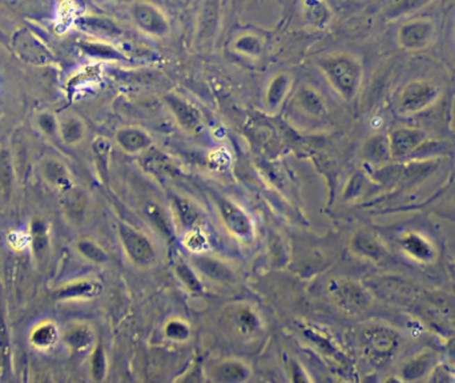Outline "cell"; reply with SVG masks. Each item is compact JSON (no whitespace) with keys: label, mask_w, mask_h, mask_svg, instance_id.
I'll use <instances>...</instances> for the list:
<instances>
[{"label":"cell","mask_w":455,"mask_h":383,"mask_svg":"<svg viewBox=\"0 0 455 383\" xmlns=\"http://www.w3.org/2000/svg\"><path fill=\"white\" fill-rule=\"evenodd\" d=\"M322 71L333 86V88L344 97H353L361 83V67L349 55H337L322 63Z\"/></svg>","instance_id":"6da1fadb"},{"label":"cell","mask_w":455,"mask_h":383,"mask_svg":"<svg viewBox=\"0 0 455 383\" xmlns=\"http://www.w3.org/2000/svg\"><path fill=\"white\" fill-rule=\"evenodd\" d=\"M438 96V88L436 84L417 80L406 84L398 97V111L404 115H413L424 111L436 102Z\"/></svg>","instance_id":"7a4b0ae2"},{"label":"cell","mask_w":455,"mask_h":383,"mask_svg":"<svg viewBox=\"0 0 455 383\" xmlns=\"http://www.w3.org/2000/svg\"><path fill=\"white\" fill-rule=\"evenodd\" d=\"M119 238L128 258L138 266H150L156 258V251L150 238L135 228L120 224Z\"/></svg>","instance_id":"3957f363"},{"label":"cell","mask_w":455,"mask_h":383,"mask_svg":"<svg viewBox=\"0 0 455 383\" xmlns=\"http://www.w3.org/2000/svg\"><path fill=\"white\" fill-rule=\"evenodd\" d=\"M398 345L394 330L383 326H372L364 333L365 353L377 364H383Z\"/></svg>","instance_id":"277c9868"},{"label":"cell","mask_w":455,"mask_h":383,"mask_svg":"<svg viewBox=\"0 0 455 383\" xmlns=\"http://www.w3.org/2000/svg\"><path fill=\"white\" fill-rule=\"evenodd\" d=\"M218 210L225 228L233 236L240 240L252 238L255 233L253 221L243 208L230 200H221L218 203Z\"/></svg>","instance_id":"5b68a950"},{"label":"cell","mask_w":455,"mask_h":383,"mask_svg":"<svg viewBox=\"0 0 455 383\" xmlns=\"http://www.w3.org/2000/svg\"><path fill=\"white\" fill-rule=\"evenodd\" d=\"M131 13L138 30L152 36H163L167 33L169 29L167 17L156 6L148 1H138L132 6Z\"/></svg>","instance_id":"8992f818"},{"label":"cell","mask_w":455,"mask_h":383,"mask_svg":"<svg viewBox=\"0 0 455 383\" xmlns=\"http://www.w3.org/2000/svg\"><path fill=\"white\" fill-rule=\"evenodd\" d=\"M434 35V24L426 19H414L404 23L398 30V43L406 51L422 49Z\"/></svg>","instance_id":"52a82bcc"},{"label":"cell","mask_w":455,"mask_h":383,"mask_svg":"<svg viewBox=\"0 0 455 383\" xmlns=\"http://www.w3.org/2000/svg\"><path fill=\"white\" fill-rule=\"evenodd\" d=\"M166 103L182 130L191 133L200 132L201 118L198 115V109L193 105H191L188 102L182 100L175 95L167 96Z\"/></svg>","instance_id":"ba28073f"},{"label":"cell","mask_w":455,"mask_h":383,"mask_svg":"<svg viewBox=\"0 0 455 383\" xmlns=\"http://www.w3.org/2000/svg\"><path fill=\"white\" fill-rule=\"evenodd\" d=\"M425 134L418 130L399 128L389 136V150L394 159H401L414 152L424 141Z\"/></svg>","instance_id":"9c48e42d"},{"label":"cell","mask_w":455,"mask_h":383,"mask_svg":"<svg viewBox=\"0 0 455 383\" xmlns=\"http://www.w3.org/2000/svg\"><path fill=\"white\" fill-rule=\"evenodd\" d=\"M335 298L338 304L350 311H360L369 305V295L358 285L344 282L335 288Z\"/></svg>","instance_id":"30bf717a"},{"label":"cell","mask_w":455,"mask_h":383,"mask_svg":"<svg viewBox=\"0 0 455 383\" xmlns=\"http://www.w3.org/2000/svg\"><path fill=\"white\" fill-rule=\"evenodd\" d=\"M402 248L404 251L409 254L411 258L421 261V263H429L434 258L436 249L433 244L420 233H406L402 237Z\"/></svg>","instance_id":"8fae6325"},{"label":"cell","mask_w":455,"mask_h":383,"mask_svg":"<svg viewBox=\"0 0 455 383\" xmlns=\"http://www.w3.org/2000/svg\"><path fill=\"white\" fill-rule=\"evenodd\" d=\"M116 141L128 153H138L151 147V137L138 128H122L116 133Z\"/></svg>","instance_id":"7c38bea8"},{"label":"cell","mask_w":455,"mask_h":383,"mask_svg":"<svg viewBox=\"0 0 455 383\" xmlns=\"http://www.w3.org/2000/svg\"><path fill=\"white\" fill-rule=\"evenodd\" d=\"M15 45L17 52L24 59L32 60V61H43L47 58L46 48L42 45L39 40H36L30 32L27 31H19L16 35Z\"/></svg>","instance_id":"4fadbf2b"},{"label":"cell","mask_w":455,"mask_h":383,"mask_svg":"<svg viewBox=\"0 0 455 383\" xmlns=\"http://www.w3.org/2000/svg\"><path fill=\"white\" fill-rule=\"evenodd\" d=\"M76 23L81 30L91 32L95 35H100V36L116 38L122 33V30L116 26V23L108 17L87 16V17L79 19Z\"/></svg>","instance_id":"5bb4252c"},{"label":"cell","mask_w":455,"mask_h":383,"mask_svg":"<svg viewBox=\"0 0 455 383\" xmlns=\"http://www.w3.org/2000/svg\"><path fill=\"white\" fill-rule=\"evenodd\" d=\"M305 19L314 27L322 29L329 24L332 13L325 0H303Z\"/></svg>","instance_id":"9a60e30c"},{"label":"cell","mask_w":455,"mask_h":383,"mask_svg":"<svg viewBox=\"0 0 455 383\" xmlns=\"http://www.w3.org/2000/svg\"><path fill=\"white\" fill-rule=\"evenodd\" d=\"M351 248L361 257L377 261L383 256V248L381 247L378 241L369 233H357L353 237Z\"/></svg>","instance_id":"2e32d148"},{"label":"cell","mask_w":455,"mask_h":383,"mask_svg":"<svg viewBox=\"0 0 455 383\" xmlns=\"http://www.w3.org/2000/svg\"><path fill=\"white\" fill-rule=\"evenodd\" d=\"M214 380L221 381V382H240L246 380L249 375L248 368L237 361H227L220 364L214 373Z\"/></svg>","instance_id":"e0dca14e"},{"label":"cell","mask_w":455,"mask_h":383,"mask_svg":"<svg viewBox=\"0 0 455 383\" xmlns=\"http://www.w3.org/2000/svg\"><path fill=\"white\" fill-rule=\"evenodd\" d=\"M59 339V333L56 326L51 322L38 325L31 333V343L40 350H48Z\"/></svg>","instance_id":"ac0fdd59"},{"label":"cell","mask_w":455,"mask_h":383,"mask_svg":"<svg viewBox=\"0 0 455 383\" xmlns=\"http://www.w3.org/2000/svg\"><path fill=\"white\" fill-rule=\"evenodd\" d=\"M43 176L49 184L61 188V191L71 188V180L65 166L56 160H49L43 165Z\"/></svg>","instance_id":"d6986e66"},{"label":"cell","mask_w":455,"mask_h":383,"mask_svg":"<svg viewBox=\"0 0 455 383\" xmlns=\"http://www.w3.org/2000/svg\"><path fill=\"white\" fill-rule=\"evenodd\" d=\"M196 267L200 269L201 273H204L208 279L214 281H228L232 280V273L228 266L207 257H198L195 260Z\"/></svg>","instance_id":"ffe728a7"},{"label":"cell","mask_w":455,"mask_h":383,"mask_svg":"<svg viewBox=\"0 0 455 383\" xmlns=\"http://www.w3.org/2000/svg\"><path fill=\"white\" fill-rule=\"evenodd\" d=\"M289 83L290 79L288 75L280 74L274 76L265 93V102L269 108H277L284 100L288 93Z\"/></svg>","instance_id":"44dd1931"},{"label":"cell","mask_w":455,"mask_h":383,"mask_svg":"<svg viewBox=\"0 0 455 383\" xmlns=\"http://www.w3.org/2000/svg\"><path fill=\"white\" fill-rule=\"evenodd\" d=\"M64 339L74 352H83L91 345L92 331L87 326L76 325L65 331Z\"/></svg>","instance_id":"7402d4cb"},{"label":"cell","mask_w":455,"mask_h":383,"mask_svg":"<svg viewBox=\"0 0 455 383\" xmlns=\"http://www.w3.org/2000/svg\"><path fill=\"white\" fill-rule=\"evenodd\" d=\"M297 100H298L300 107L309 115L319 116L325 111V104L314 89L308 88V87L300 89V92L297 95Z\"/></svg>","instance_id":"603a6c76"},{"label":"cell","mask_w":455,"mask_h":383,"mask_svg":"<svg viewBox=\"0 0 455 383\" xmlns=\"http://www.w3.org/2000/svg\"><path fill=\"white\" fill-rule=\"evenodd\" d=\"M96 290H97V285L91 281H76L70 285L63 286L58 292V297L63 299L92 297V295H96Z\"/></svg>","instance_id":"cb8c5ba5"},{"label":"cell","mask_w":455,"mask_h":383,"mask_svg":"<svg viewBox=\"0 0 455 383\" xmlns=\"http://www.w3.org/2000/svg\"><path fill=\"white\" fill-rule=\"evenodd\" d=\"M32 240H31V245L33 249V254L38 260H42L47 256L48 251V236H47L46 225L45 222L40 220H35L32 224Z\"/></svg>","instance_id":"d4e9b609"},{"label":"cell","mask_w":455,"mask_h":383,"mask_svg":"<svg viewBox=\"0 0 455 383\" xmlns=\"http://www.w3.org/2000/svg\"><path fill=\"white\" fill-rule=\"evenodd\" d=\"M173 208L176 210V214L179 220L185 228H192L198 220V210L196 205L182 197H175L173 198Z\"/></svg>","instance_id":"484cf974"},{"label":"cell","mask_w":455,"mask_h":383,"mask_svg":"<svg viewBox=\"0 0 455 383\" xmlns=\"http://www.w3.org/2000/svg\"><path fill=\"white\" fill-rule=\"evenodd\" d=\"M64 209L72 220H77L84 214L86 210V196L81 191L76 189H67L64 196Z\"/></svg>","instance_id":"4316f807"},{"label":"cell","mask_w":455,"mask_h":383,"mask_svg":"<svg viewBox=\"0 0 455 383\" xmlns=\"http://www.w3.org/2000/svg\"><path fill=\"white\" fill-rule=\"evenodd\" d=\"M233 48L236 52H239L241 55L256 56L262 51V42L258 36L253 33H244L234 40Z\"/></svg>","instance_id":"83f0119b"},{"label":"cell","mask_w":455,"mask_h":383,"mask_svg":"<svg viewBox=\"0 0 455 383\" xmlns=\"http://www.w3.org/2000/svg\"><path fill=\"white\" fill-rule=\"evenodd\" d=\"M431 0H397L385 13L388 19H394L399 16L410 14L426 4H429Z\"/></svg>","instance_id":"f1b7e54d"},{"label":"cell","mask_w":455,"mask_h":383,"mask_svg":"<svg viewBox=\"0 0 455 383\" xmlns=\"http://www.w3.org/2000/svg\"><path fill=\"white\" fill-rule=\"evenodd\" d=\"M77 251H80V254L84 256L87 260L96 264H104L108 260L106 251L91 240H80L77 242Z\"/></svg>","instance_id":"f546056e"},{"label":"cell","mask_w":455,"mask_h":383,"mask_svg":"<svg viewBox=\"0 0 455 383\" xmlns=\"http://www.w3.org/2000/svg\"><path fill=\"white\" fill-rule=\"evenodd\" d=\"M61 133L63 140L67 144H75L81 140L84 134V128L77 118H68L61 123Z\"/></svg>","instance_id":"4dcf8cb0"},{"label":"cell","mask_w":455,"mask_h":383,"mask_svg":"<svg viewBox=\"0 0 455 383\" xmlns=\"http://www.w3.org/2000/svg\"><path fill=\"white\" fill-rule=\"evenodd\" d=\"M106 374V358L102 345H97L91 355V375L93 381H103Z\"/></svg>","instance_id":"1f68e13d"},{"label":"cell","mask_w":455,"mask_h":383,"mask_svg":"<svg viewBox=\"0 0 455 383\" xmlns=\"http://www.w3.org/2000/svg\"><path fill=\"white\" fill-rule=\"evenodd\" d=\"M13 187L11 157L6 149L0 150V188L3 193H10Z\"/></svg>","instance_id":"d6a6232c"},{"label":"cell","mask_w":455,"mask_h":383,"mask_svg":"<svg viewBox=\"0 0 455 383\" xmlns=\"http://www.w3.org/2000/svg\"><path fill=\"white\" fill-rule=\"evenodd\" d=\"M175 272L179 277V280L182 281V283L192 292H198L201 289L200 281H198L196 274L193 273V270L186 265L184 261H179L176 266H175Z\"/></svg>","instance_id":"836d02e7"},{"label":"cell","mask_w":455,"mask_h":383,"mask_svg":"<svg viewBox=\"0 0 455 383\" xmlns=\"http://www.w3.org/2000/svg\"><path fill=\"white\" fill-rule=\"evenodd\" d=\"M189 326L185 324L182 320H170L166 327H164V334L168 339L175 341V342H182L189 337Z\"/></svg>","instance_id":"e575fe53"},{"label":"cell","mask_w":455,"mask_h":383,"mask_svg":"<svg viewBox=\"0 0 455 383\" xmlns=\"http://www.w3.org/2000/svg\"><path fill=\"white\" fill-rule=\"evenodd\" d=\"M430 362H431V359L429 355H425V354L420 355L415 359L410 361L409 364L402 368V373H405V375H409L410 378H415L427 370Z\"/></svg>","instance_id":"d590c367"},{"label":"cell","mask_w":455,"mask_h":383,"mask_svg":"<svg viewBox=\"0 0 455 383\" xmlns=\"http://www.w3.org/2000/svg\"><path fill=\"white\" fill-rule=\"evenodd\" d=\"M365 152L369 156V159H372L374 162H378L379 159H382L385 156L386 146L383 144V141L381 140V137H373L366 144Z\"/></svg>","instance_id":"8d00e7d4"},{"label":"cell","mask_w":455,"mask_h":383,"mask_svg":"<svg viewBox=\"0 0 455 383\" xmlns=\"http://www.w3.org/2000/svg\"><path fill=\"white\" fill-rule=\"evenodd\" d=\"M83 49L86 54L92 55V56H100V58H118V51L113 48L104 45H84Z\"/></svg>","instance_id":"74e56055"},{"label":"cell","mask_w":455,"mask_h":383,"mask_svg":"<svg viewBox=\"0 0 455 383\" xmlns=\"http://www.w3.org/2000/svg\"><path fill=\"white\" fill-rule=\"evenodd\" d=\"M239 324L246 331H253L258 326L257 317L250 310L244 309L239 313Z\"/></svg>","instance_id":"f35d334b"},{"label":"cell","mask_w":455,"mask_h":383,"mask_svg":"<svg viewBox=\"0 0 455 383\" xmlns=\"http://www.w3.org/2000/svg\"><path fill=\"white\" fill-rule=\"evenodd\" d=\"M205 244H207V240L201 236L200 233H198V232L191 233V235L188 236V238H186V247H188L191 251H201V249L205 248Z\"/></svg>","instance_id":"ab89813d"},{"label":"cell","mask_w":455,"mask_h":383,"mask_svg":"<svg viewBox=\"0 0 455 383\" xmlns=\"http://www.w3.org/2000/svg\"><path fill=\"white\" fill-rule=\"evenodd\" d=\"M38 123H39L40 130L48 133V134H52V133H55V131H56V123L54 120V116H51V115H47V114L40 115Z\"/></svg>","instance_id":"60d3db41"},{"label":"cell","mask_w":455,"mask_h":383,"mask_svg":"<svg viewBox=\"0 0 455 383\" xmlns=\"http://www.w3.org/2000/svg\"><path fill=\"white\" fill-rule=\"evenodd\" d=\"M0 43H3V45H6L7 43V38L3 35V32L0 31Z\"/></svg>","instance_id":"b9f144b4"}]
</instances>
